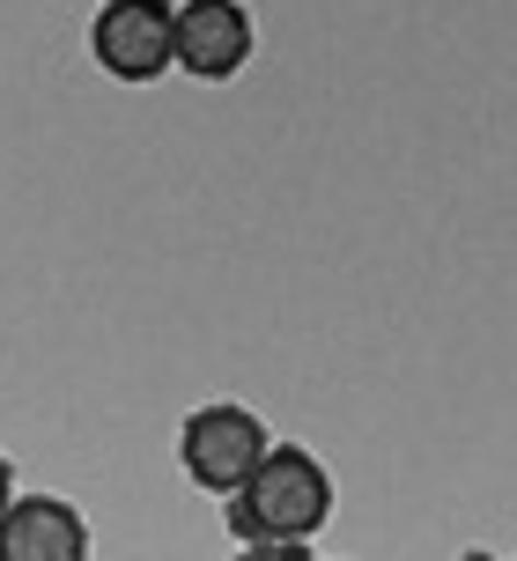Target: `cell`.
Returning <instances> with one entry per match:
<instances>
[{
	"mask_svg": "<svg viewBox=\"0 0 517 561\" xmlns=\"http://www.w3.org/2000/svg\"><path fill=\"white\" fill-rule=\"evenodd\" d=\"M222 517L244 547H266V539H311L325 533L333 517V473L318 466L303 444H274L252 466V480L222 495Z\"/></svg>",
	"mask_w": 517,
	"mask_h": 561,
	"instance_id": "6da1fadb",
	"label": "cell"
},
{
	"mask_svg": "<svg viewBox=\"0 0 517 561\" xmlns=\"http://www.w3.org/2000/svg\"><path fill=\"white\" fill-rule=\"evenodd\" d=\"M266 450H274L266 421H258L252 407H230V399L193 407V414H185V436H177V458H185L193 488H207V495H237Z\"/></svg>",
	"mask_w": 517,
	"mask_h": 561,
	"instance_id": "7a4b0ae2",
	"label": "cell"
},
{
	"mask_svg": "<svg viewBox=\"0 0 517 561\" xmlns=\"http://www.w3.org/2000/svg\"><path fill=\"white\" fill-rule=\"evenodd\" d=\"M258 30L244 0H185L171 8V67H185L193 82H230L244 75Z\"/></svg>",
	"mask_w": 517,
	"mask_h": 561,
	"instance_id": "3957f363",
	"label": "cell"
},
{
	"mask_svg": "<svg viewBox=\"0 0 517 561\" xmlns=\"http://www.w3.org/2000/svg\"><path fill=\"white\" fill-rule=\"evenodd\" d=\"M89 53L112 82L171 75V0H104L89 23Z\"/></svg>",
	"mask_w": 517,
	"mask_h": 561,
	"instance_id": "277c9868",
	"label": "cell"
},
{
	"mask_svg": "<svg viewBox=\"0 0 517 561\" xmlns=\"http://www.w3.org/2000/svg\"><path fill=\"white\" fill-rule=\"evenodd\" d=\"M0 561H89V517L59 495H15L0 510Z\"/></svg>",
	"mask_w": 517,
	"mask_h": 561,
	"instance_id": "5b68a950",
	"label": "cell"
},
{
	"mask_svg": "<svg viewBox=\"0 0 517 561\" xmlns=\"http://www.w3.org/2000/svg\"><path fill=\"white\" fill-rule=\"evenodd\" d=\"M237 561H311V547L303 539H266V547H244Z\"/></svg>",
	"mask_w": 517,
	"mask_h": 561,
	"instance_id": "8992f818",
	"label": "cell"
},
{
	"mask_svg": "<svg viewBox=\"0 0 517 561\" xmlns=\"http://www.w3.org/2000/svg\"><path fill=\"white\" fill-rule=\"evenodd\" d=\"M15 503V466H8V458H0V510Z\"/></svg>",
	"mask_w": 517,
	"mask_h": 561,
	"instance_id": "52a82bcc",
	"label": "cell"
},
{
	"mask_svg": "<svg viewBox=\"0 0 517 561\" xmlns=\"http://www.w3.org/2000/svg\"><path fill=\"white\" fill-rule=\"evenodd\" d=\"M466 561H495V554H489V547H473V554H466Z\"/></svg>",
	"mask_w": 517,
	"mask_h": 561,
	"instance_id": "ba28073f",
	"label": "cell"
}]
</instances>
